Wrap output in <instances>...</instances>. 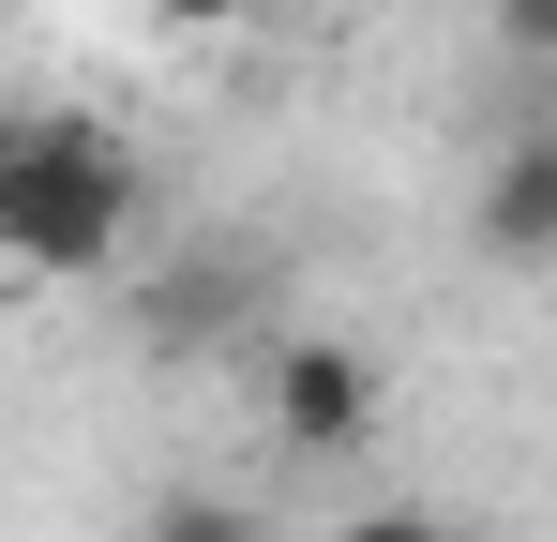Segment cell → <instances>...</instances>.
<instances>
[{
    "label": "cell",
    "instance_id": "cell-7",
    "mask_svg": "<svg viewBox=\"0 0 557 542\" xmlns=\"http://www.w3.org/2000/svg\"><path fill=\"white\" fill-rule=\"evenodd\" d=\"M347 542H437V528H422V513H362Z\"/></svg>",
    "mask_w": 557,
    "mask_h": 542
},
{
    "label": "cell",
    "instance_id": "cell-8",
    "mask_svg": "<svg viewBox=\"0 0 557 542\" xmlns=\"http://www.w3.org/2000/svg\"><path fill=\"white\" fill-rule=\"evenodd\" d=\"M437 542H467V528H437Z\"/></svg>",
    "mask_w": 557,
    "mask_h": 542
},
{
    "label": "cell",
    "instance_id": "cell-5",
    "mask_svg": "<svg viewBox=\"0 0 557 542\" xmlns=\"http://www.w3.org/2000/svg\"><path fill=\"white\" fill-rule=\"evenodd\" d=\"M497 30H512L528 61H557V0H497Z\"/></svg>",
    "mask_w": 557,
    "mask_h": 542
},
{
    "label": "cell",
    "instance_id": "cell-3",
    "mask_svg": "<svg viewBox=\"0 0 557 542\" xmlns=\"http://www.w3.org/2000/svg\"><path fill=\"white\" fill-rule=\"evenodd\" d=\"M482 257H512V271L557 257V136H528L512 167L482 181Z\"/></svg>",
    "mask_w": 557,
    "mask_h": 542
},
{
    "label": "cell",
    "instance_id": "cell-6",
    "mask_svg": "<svg viewBox=\"0 0 557 542\" xmlns=\"http://www.w3.org/2000/svg\"><path fill=\"white\" fill-rule=\"evenodd\" d=\"M166 30H226V15H257V0H151Z\"/></svg>",
    "mask_w": 557,
    "mask_h": 542
},
{
    "label": "cell",
    "instance_id": "cell-4",
    "mask_svg": "<svg viewBox=\"0 0 557 542\" xmlns=\"http://www.w3.org/2000/svg\"><path fill=\"white\" fill-rule=\"evenodd\" d=\"M136 542H257V513H242V497H166Z\"/></svg>",
    "mask_w": 557,
    "mask_h": 542
},
{
    "label": "cell",
    "instance_id": "cell-2",
    "mask_svg": "<svg viewBox=\"0 0 557 542\" xmlns=\"http://www.w3.org/2000/svg\"><path fill=\"white\" fill-rule=\"evenodd\" d=\"M272 438L286 452H362L376 438V361L362 347H332V332H301V347H272Z\"/></svg>",
    "mask_w": 557,
    "mask_h": 542
},
{
    "label": "cell",
    "instance_id": "cell-1",
    "mask_svg": "<svg viewBox=\"0 0 557 542\" xmlns=\"http://www.w3.org/2000/svg\"><path fill=\"white\" fill-rule=\"evenodd\" d=\"M121 242H136V151L76 106H15L0 121V271L76 286V271H121Z\"/></svg>",
    "mask_w": 557,
    "mask_h": 542
}]
</instances>
